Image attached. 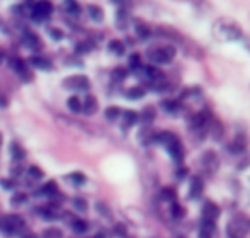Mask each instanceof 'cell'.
<instances>
[{
  "mask_svg": "<svg viewBox=\"0 0 250 238\" xmlns=\"http://www.w3.org/2000/svg\"><path fill=\"white\" fill-rule=\"evenodd\" d=\"M108 50H110L113 55L122 57L125 53V45L120 42V40H111V42L108 43Z\"/></svg>",
  "mask_w": 250,
  "mask_h": 238,
  "instance_id": "cell-22",
  "label": "cell"
},
{
  "mask_svg": "<svg viewBox=\"0 0 250 238\" xmlns=\"http://www.w3.org/2000/svg\"><path fill=\"white\" fill-rule=\"evenodd\" d=\"M202 192H204V183H202L201 176H194L190 180V189H188V199L197 200L201 199Z\"/></svg>",
  "mask_w": 250,
  "mask_h": 238,
  "instance_id": "cell-11",
  "label": "cell"
},
{
  "mask_svg": "<svg viewBox=\"0 0 250 238\" xmlns=\"http://www.w3.org/2000/svg\"><path fill=\"white\" fill-rule=\"evenodd\" d=\"M202 216H204V221H211V223H214L219 216V207L216 206L214 202L208 200V202L204 204V207H202Z\"/></svg>",
  "mask_w": 250,
  "mask_h": 238,
  "instance_id": "cell-12",
  "label": "cell"
},
{
  "mask_svg": "<svg viewBox=\"0 0 250 238\" xmlns=\"http://www.w3.org/2000/svg\"><path fill=\"white\" fill-rule=\"evenodd\" d=\"M212 122V115L211 111L206 108V110L199 111V113H195L194 117L190 118V129L192 130H209V125H211Z\"/></svg>",
  "mask_w": 250,
  "mask_h": 238,
  "instance_id": "cell-6",
  "label": "cell"
},
{
  "mask_svg": "<svg viewBox=\"0 0 250 238\" xmlns=\"http://www.w3.org/2000/svg\"><path fill=\"white\" fill-rule=\"evenodd\" d=\"M40 214H42L45 219H57L59 217V213H57V207L55 206H46V207H42L40 209Z\"/></svg>",
  "mask_w": 250,
  "mask_h": 238,
  "instance_id": "cell-29",
  "label": "cell"
},
{
  "mask_svg": "<svg viewBox=\"0 0 250 238\" xmlns=\"http://www.w3.org/2000/svg\"><path fill=\"white\" fill-rule=\"evenodd\" d=\"M120 115H122V110L118 107H108L106 110H104V117L110 122H115Z\"/></svg>",
  "mask_w": 250,
  "mask_h": 238,
  "instance_id": "cell-33",
  "label": "cell"
},
{
  "mask_svg": "<svg viewBox=\"0 0 250 238\" xmlns=\"http://www.w3.org/2000/svg\"><path fill=\"white\" fill-rule=\"evenodd\" d=\"M63 9L72 16H77L81 12V7L76 0H65V2H63Z\"/></svg>",
  "mask_w": 250,
  "mask_h": 238,
  "instance_id": "cell-31",
  "label": "cell"
},
{
  "mask_svg": "<svg viewBox=\"0 0 250 238\" xmlns=\"http://www.w3.org/2000/svg\"><path fill=\"white\" fill-rule=\"evenodd\" d=\"M28 175L31 176V178H35V180H40V178H43V170H40L38 166H29L28 168Z\"/></svg>",
  "mask_w": 250,
  "mask_h": 238,
  "instance_id": "cell-40",
  "label": "cell"
},
{
  "mask_svg": "<svg viewBox=\"0 0 250 238\" xmlns=\"http://www.w3.org/2000/svg\"><path fill=\"white\" fill-rule=\"evenodd\" d=\"M214 31L218 33L219 38L223 40H228V42H233V40H238L242 36V29L236 22L228 21V19H223V21L216 22V28Z\"/></svg>",
  "mask_w": 250,
  "mask_h": 238,
  "instance_id": "cell-1",
  "label": "cell"
},
{
  "mask_svg": "<svg viewBox=\"0 0 250 238\" xmlns=\"http://www.w3.org/2000/svg\"><path fill=\"white\" fill-rule=\"evenodd\" d=\"M26 199H28L26 194H16V195L12 197V206H19V204H22Z\"/></svg>",
  "mask_w": 250,
  "mask_h": 238,
  "instance_id": "cell-43",
  "label": "cell"
},
{
  "mask_svg": "<svg viewBox=\"0 0 250 238\" xmlns=\"http://www.w3.org/2000/svg\"><path fill=\"white\" fill-rule=\"evenodd\" d=\"M209 132H211V135L216 139V141H219V139L223 137V124L221 122H218V120H212L211 122V125H209Z\"/></svg>",
  "mask_w": 250,
  "mask_h": 238,
  "instance_id": "cell-25",
  "label": "cell"
},
{
  "mask_svg": "<svg viewBox=\"0 0 250 238\" xmlns=\"http://www.w3.org/2000/svg\"><path fill=\"white\" fill-rule=\"evenodd\" d=\"M156 35L165 36V38H168V40H178V43H180V35H178L173 28H168V26H160V28L156 29Z\"/></svg>",
  "mask_w": 250,
  "mask_h": 238,
  "instance_id": "cell-20",
  "label": "cell"
},
{
  "mask_svg": "<svg viewBox=\"0 0 250 238\" xmlns=\"http://www.w3.org/2000/svg\"><path fill=\"white\" fill-rule=\"evenodd\" d=\"M165 148L168 149L170 156H171V158H173L177 163H182V161H184L185 151H184V146H182L180 139H178L177 135H173V137H171L170 141L167 142V146H165Z\"/></svg>",
  "mask_w": 250,
  "mask_h": 238,
  "instance_id": "cell-8",
  "label": "cell"
},
{
  "mask_svg": "<svg viewBox=\"0 0 250 238\" xmlns=\"http://www.w3.org/2000/svg\"><path fill=\"white\" fill-rule=\"evenodd\" d=\"M122 117H124V124H122L124 130H129L132 125H136L137 122H139V113L134 110H125L124 113H122Z\"/></svg>",
  "mask_w": 250,
  "mask_h": 238,
  "instance_id": "cell-13",
  "label": "cell"
},
{
  "mask_svg": "<svg viewBox=\"0 0 250 238\" xmlns=\"http://www.w3.org/2000/svg\"><path fill=\"white\" fill-rule=\"evenodd\" d=\"M87 14L94 22H101L104 19V11L100 5H87Z\"/></svg>",
  "mask_w": 250,
  "mask_h": 238,
  "instance_id": "cell-19",
  "label": "cell"
},
{
  "mask_svg": "<svg viewBox=\"0 0 250 238\" xmlns=\"http://www.w3.org/2000/svg\"><path fill=\"white\" fill-rule=\"evenodd\" d=\"M24 228V219L19 214H4L0 216V231L7 235H16Z\"/></svg>",
  "mask_w": 250,
  "mask_h": 238,
  "instance_id": "cell-3",
  "label": "cell"
},
{
  "mask_svg": "<svg viewBox=\"0 0 250 238\" xmlns=\"http://www.w3.org/2000/svg\"><path fill=\"white\" fill-rule=\"evenodd\" d=\"M2 187H4V189H7V190H11V189H16V183L12 182V180H2Z\"/></svg>",
  "mask_w": 250,
  "mask_h": 238,
  "instance_id": "cell-45",
  "label": "cell"
},
{
  "mask_svg": "<svg viewBox=\"0 0 250 238\" xmlns=\"http://www.w3.org/2000/svg\"><path fill=\"white\" fill-rule=\"evenodd\" d=\"M5 60V50L0 46V65H2V62Z\"/></svg>",
  "mask_w": 250,
  "mask_h": 238,
  "instance_id": "cell-47",
  "label": "cell"
},
{
  "mask_svg": "<svg viewBox=\"0 0 250 238\" xmlns=\"http://www.w3.org/2000/svg\"><path fill=\"white\" fill-rule=\"evenodd\" d=\"M69 178L72 180V182L76 183V185H84V183H86V175H83V173H79V172L70 173Z\"/></svg>",
  "mask_w": 250,
  "mask_h": 238,
  "instance_id": "cell-39",
  "label": "cell"
},
{
  "mask_svg": "<svg viewBox=\"0 0 250 238\" xmlns=\"http://www.w3.org/2000/svg\"><path fill=\"white\" fill-rule=\"evenodd\" d=\"M48 35L52 36L55 42H60V40L63 38V31H62V29H59V28H48Z\"/></svg>",
  "mask_w": 250,
  "mask_h": 238,
  "instance_id": "cell-41",
  "label": "cell"
},
{
  "mask_svg": "<svg viewBox=\"0 0 250 238\" xmlns=\"http://www.w3.org/2000/svg\"><path fill=\"white\" fill-rule=\"evenodd\" d=\"M42 237L43 238H63V235L59 228H46V230L43 231Z\"/></svg>",
  "mask_w": 250,
  "mask_h": 238,
  "instance_id": "cell-37",
  "label": "cell"
},
{
  "mask_svg": "<svg viewBox=\"0 0 250 238\" xmlns=\"http://www.w3.org/2000/svg\"><path fill=\"white\" fill-rule=\"evenodd\" d=\"M154 117H156V110H154L153 107H146L143 111H141V115H139V120L141 122H144V124H151V122L154 120Z\"/></svg>",
  "mask_w": 250,
  "mask_h": 238,
  "instance_id": "cell-23",
  "label": "cell"
},
{
  "mask_svg": "<svg viewBox=\"0 0 250 238\" xmlns=\"http://www.w3.org/2000/svg\"><path fill=\"white\" fill-rule=\"evenodd\" d=\"M161 108H163L165 111H168V113H178V110H180V103L175 100H165L161 101Z\"/></svg>",
  "mask_w": 250,
  "mask_h": 238,
  "instance_id": "cell-26",
  "label": "cell"
},
{
  "mask_svg": "<svg viewBox=\"0 0 250 238\" xmlns=\"http://www.w3.org/2000/svg\"><path fill=\"white\" fill-rule=\"evenodd\" d=\"M40 195H45V197H50V199H53V197H57V194H59V187H57V183L53 182V180H50V182H46L45 185L40 189Z\"/></svg>",
  "mask_w": 250,
  "mask_h": 238,
  "instance_id": "cell-17",
  "label": "cell"
},
{
  "mask_svg": "<svg viewBox=\"0 0 250 238\" xmlns=\"http://www.w3.org/2000/svg\"><path fill=\"white\" fill-rule=\"evenodd\" d=\"M9 65H11V69L14 70L19 77H21V81H24V83H31V81H33L31 70H29L28 64H26L21 57H11V60H9Z\"/></svg>",
  "mask_w": 250,
  "mask_h": 238,
  "instance_id": "cell-5",
  "label": "cell"
},
{
  "mask_svg": "<svg viewBox=\"0 0 250 238\" xmlns=\"http://www.w3.org/2000/svg\"><path fill=\"white\" fill-rule=\"evenodd\" d=\"M29 64H31L35 69H40V70H50L52 69V62H50V59H46V57H43V55H33L31 59H29Z\"/></svg>",
  "mask_w": 250,
  "mask_h": 238,
  "instance_id": "cell-15",
  "label": "cell"
},
{
  "mask_svg": "<svg viewBox=\"0 0 250 238\" xmlns=\"http://www.w3.org/2000/svg\"><path fill=\"white\" fill-rule=\"evenodd\" d=\"M67 108H69L72 113H81L83 111V100H79L77 96H70L67 100Z\"/></svg>",
  "mask_w": 250,
  "mask_h": 238,
  "instance_id": "cell-24",
  "label": "cell"
},
{
  "mask_svg": "<svg viewBox=\"0 0 250 238\" xmlns=\"http://www.w3.org/2000/svg\"><path fill=\"white\" fill-rule=\"evenodd\" d=\"M21 238H38V237H36V235L33 233V231H26V233L21 235Z\"/></svg>",
  "mask_w": 250,
  "mask_h": 238,
  "instance_id": "cell-46",
  "label": "cell"
},
{
  "mask_svg": "<svg viewBox=\"0 0 250 238\" xmlns=\"http://www.w3.org/2000/svg\"><path fill=\"white\" fill-rule=\"evenodd\" d=\"M74 206H76L77 211H86L87 209V202L83 199V197H76V199H74Z\"/></svg>",
  "mask_w": 250,
  "mask_h": 238,
  "instance_id": "cell-42",
  "label": "cell"
},
{
  "mask_svg": "<svg viewBox=\"0 0 250 238\" xmlns=\"http://www.w3.org/2000/svg\"><path fill=\"white\" fill-rule=\"evenodd\" d=\"M136 33H137V36H139V40H147L153 35V29L144 24L143 21H136Z\"/></svg>",
  "mask_w": 250,
  "mask_h": 238,
  "instance_id": "cell-21",
  "label": "cell"
},
{
  "mask_svg": "<svg viewBox=\"0 0 250 238\" xmlns=\"http://www.w3.org/2000/svg\"><path fill=\"white\" fill-rule=\"evenodd\" d=\"M144 94H146V91H144V87L134 86V87H130V89H127V93H125V96L129 98V100H141V98H144Z\"/></svg>",
  "mask_w": 250,
  "mask_h": 238,
  "instance_id": "cell-28",
  "label": "cell"
},
{
  "mask_svg": "<svg viewBox=\"0 0 250 238\" xmlns=\"http://www.w3.org/2000/svg\"><path fill=\"white\" fill-rule=\"evenodd\" d=\"M11 154H12V158H14L16 161H21V159H24L26 151L22 149L21 144H18V142H12V144H11Z\"/></svg>",
  "mask_w": 250,
  "mask_h": 238,
  "instance_id": "cell-27",
  "label": "cell"
},
{
  "mask_svg": "<svg viewBox=\"0 0 250 238\" xmlns=\"http://www.w3.org/2000/svg\"><path fill=\"white\" fill-rule=\"evenodd\" d=\"M70 228H72L76 233H86V231L89 230V224H87V221H84V219H72Z\"/></svg>",
  "mask_w": 250,
  "mask_h": 238,
  "instance_id": "cell-30",
  "label": "cell"
},
{
  "mask_svg": "<svg viewBox=\"0 0 250 238\" xmlns=\"http://www.w3.org/2000/svg\"><path fill=\"white\" fill-rule=\"evenodd\" d=\"M161 197H163L165 200H171V202H175V197H177V192H175L171 187H167V189L161 190Z\"/></svg>",
  "mask_w": 250,
  "mask_h": 238,
  "instance_id": "cell-38",
  "label": "cell"
},
{
  "mask_svg": "<svg viewBox=\"0 0 250 238\" xmlns=\"http://www.w3.org/2000/svg\"><path fill=\"white\" fill-rule=\"evenodd\" d=\"M22 42H24V45L28 46L29 50H33V52H40V50H42V46H43L40 36L36 35V33H33V31H26L24 36H22Z\"/></svg>",
  "mask_w": 250,
  "mask_h": 238,
  "instance_id": "cell-10",
  "label": "cell"
},
{
  "mask_svg": "<svg viewBox=\"0 0 250 238\" xmlns=\"http://www.w3.org/2000/svg\"><path fill=\"white\" fill-rule=\"evenodd\" d=\"M93 50V43L91 42H81L76 45V53L77 55H84V53L91 52Z\"/></svg>",
  "mask_w": 250,
  "mask_h": 238,
  "instance_id": "cell-36",
  "label": "cell"
},
{
  "mask_svg": "<svg viewBox=\"0 0 250 238\" xmlns=\"http://www.w3.org/2000/svg\"><path fill=\"white\" fill-rule=\"evenodd\" d=\"M98 110V101L96 98L93 96V94H87V96H84L83 100V111L86 115H94Z\"/></svg>",
  "mask_w": 250,
  "mask_h": 238,
  "instance_id": "cell-16",
  "label": "cell"
},
{
  "mask_svg": "<svg viewBox=\"0 0 250 238\" xmlns=\"http://www.w3.org/2000/svg\"><path fill=\"white\" fill-rule=\"evenodd\" d=\"M127 76H129V72H127L125 67H115L113 72H111V79L113 81H125Z\"/></svg>",
  "mask_w": 250,
  "mask_h": 238,
  "instance_id": "cell-34",
  "label": "cell"
},
{
  "mask_svg": "<svg viewBox=\"0 0 250 238\" xmlns=\"http://www.w3.org/2000/svg\"><path fill=\"white\" fill-rule=\"evenodd\" d=\"M129 69H132V70L143 69V59H141L139 53H132V55L129 57Z\"/></svg>",
  "mask_w": 250,
  "mask_h": 238,
  "instance_id": "cell-32",
  "label": "cell"
},
{
  "mask_svg": "<svg viewBox=\"0 0 250 238\" xmlns=\"http://www.w3.org/2000/svg\"><path fill=\"white\" fill-rule=\"evenodd\" d=\"M175 55H177V50L171 45L156 46V48H151L147 52V57L153 64H170L173 62Z\"/></svg>",
  "mask_w": 250,
  "mask_h": 238,
  "instance_id": "cell-2",
  "label": "cell"
},
{
  "mask_svg": "<svg viewBox=\"0 0 250 238\" xmlns=\"http://www.w3.org/2000/svg\"><path fill=\"white\" fill-rule=\"evenodd\" d=\"M201 163H202V166H204L206 170H211V172H214L216 166H218V156H216L214 151H206L204 154H202V158H201Z\"/></svg>",
  "mask_w": 250,
  "mask_h": 238,
  "instance_id": "cell-14",
  "label": "cell"
},
{
  "mask_svg": "<svg viewBox=\"0 0 250 238\" xmlns=\"http://www.w3.org/2000/svg\"><path fill=\"white\" fill-rule=\"evenodd\" d=\"M52 12H53V4L50 0H38V4L36 7L33 9L31 19L35 22H46L50 18H52Z\"/></svg>",
  "mask_w": 250,
  "mask_h": 238,
  "instance_id": "cell-4",
  "label": "cell"
},
{
  "mask_svg": "<svg viewBox=\"0 0 250 238\" xmlns=\"http://www.w3.org/2000/svg\"><path fill=\"white\" fill-rule=\"evenodd\" d=\"M247 224L243 223V221H238V219H233L228 223V226H226V235H228V238H245L247 235Z\"/></svg>",
  "mask_w": 250,
  "mask_h": 238,
  "instance_id": "cell-9",
  "label": "cell"
},
{
  "mask_svg": "<svg viewBox=\"0 0 250 238\" xmlns=\"http://www.w3.org/2000/svg\"><path fill=\"white\" fill-rule=\"evenodd\" d=\"M9 107V100L2 91H0V108H7Z\"/></svg>",
  "mask_w": 250,
  "mask_h": 238,
  "instance_id": "cell-44",
  "label": "cell"
},
{
  "mask_svg": "<svg viewBox=\"0 0 250 238\" xmlns=\"http://www.w3.org/2000/svg\"><path fill=\"white\" fill-rule=\"evenodd\" d=\"M0 146H2V134H0Z\"/></svg>",
  "mask_w": 250,
  "mask_h": 238,
  "instance_id": "cell-48",
  "label": "cell"
},
{
  "mask_svg": "<svg viewBox=\"0 0 250 238\" xmlns=\"http://www.w3.org/2000/svg\"><path fill=\"white\" fill-rule=\"evenodd\" d=\"M247 148V142H245V137L243 135H238V137L235 139V141L231 142V144L228 146V151L229 152H235V154H238V152H243Z\"/></svg>",
  "mask_w": 250,
  "mask_h": 238,
  "instance_id": "cell-18",
  "label": "cell"
},
{
  "mask_svg": "<svg viewBox=\"0 0 250 238\" xmlns=\"http://www.w3.org/2000/svg\"><path fill=\"white\" fill-rule=\"evenodd\" d=\"M63 87H65V89H72V91H87L91 87V83L86 76L77 74V76L67 77V79L63 81Z\"/></svg>",
  "mask_w": 250,
  "mask_h": 238,
  "instance_id": "cell-7",
  "label": "cell"
},
{
  "mask_svg": "<svg viewBox=\"0 0 250 238\" xmlns=\"http://www.w3.org/2000/svg\"><path fill=\"white\" fill-rule=\"evenodd\" d=\"M171 216H173L175 219H182V217H185V207L178 202H173L171 204Z\"/></svg>",
  "mask_w": 250,
  "mask_h": 238,
  "instance_id": "cell-35",
  "label": "cell"
}]
</instances>
